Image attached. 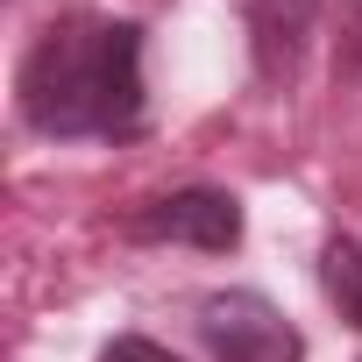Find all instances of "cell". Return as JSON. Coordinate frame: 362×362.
Wrapping results in <instances>:
<instances>
[{
    "mask_svg": "<svg viewBox=\"0 0 362 362\" xmlns=\"http://www.w3.org/2000/svg\"><path fill=\"white\" fill-rule=\"evenodd\" d=\"M15 100L22 121L50 142H121L142 128V29L135 22H107V15H64L50 22L22 71H15Z\"/></svg>",
    "mask_w": 362,
    "mask_h": 362,
    "instance_id": "6da1fadb",
    "label": "cell"
},
{
    "mask_svg": "<svg viewBox=\"0 0 362 362\" xmlns=\"http://www.w3.org/2000/svg\"><path fill=\"white\" fill-rule=\"evenodd\" d=\"M199 341L214 348V362H305L298 327L263 291H214V298H199Z\"/></svg>",
    "mask_w": 362,
    "mask_h": 362,
    "instance_id": "7a4b0ae2",
    "label": "cell"
},
{
    "mask_svg": "<svg viewBox=\"0 0 362 362\" xmlns=\"http://www.w3.org/2000/svg\"><path fill=\"white\" fill-rule=\"evenodd\" d=\"M135 242H177V249H206V256H228L242 242V199L221 192V185H177L163 199H149L135 221H128Z\"/></svg>",
    "mask_w": 362,
    "mask_h": 362,
    "instance_id": "3957f363",
    "label": "cell"
},
{
    "mask_svg": "<svg viewBox=\"0 0 362 362\" xmlns=\"http://www.w3.org/2000/svg\"><path fill=\"white\" fill-rule=\"evenodd\" d=\"M242 22H249V57L263 86H291L313 29H320V0H242Z\"/></svg>",
    "mask_w": 362,
    "mask_h": 362,
    "instance_id": "277c9868",
    "label": "cell"
},
{
    "mask_svg": "<svg viewBox=\"0 0 362 362\" xmlns=\"http://www.w3.org/2000/svg\"><path fill=\"white\" fill-rule=\"evenodd\" d=\"M320 284H327L334 313H341L348 327H362V242H355V235H327V249H320Z\"/></svg>",
    "mask_w": 362,
    "mask_h": 362,
    "instance_id": "5b68a950",
    "label": "cell"
},
{
    "mask_svg": "<svg viewBox=\"0 0 362 362\" xmlns=\"http://www.w3.org/2000/svg\"><path fill=\"white\" fill-rule=\"evenodd\" d=\"M334 71H341V86H362V0L334 8Z\"/></svg>",
    "mask_w": 362,
    "mask_h": 362,
    "instance_id": "8992f818",
    "label": "cell"
},
{
    "mask_svg": "<svg viewBox=\"0 0 362 362\" xmlns=\"http://www.w3.org/2000/svg\"><path fill=\"white\" fill-rule=\"evenodd\" d=\"M100 362H185V355H170V348H156V341H142V334H121Z\"/></svg>",
    "mask_w": 362,
    "mask_h": 362,
    "instance_id": "52a82bcc",
    "label": "cell"
}]
</instances>
